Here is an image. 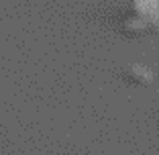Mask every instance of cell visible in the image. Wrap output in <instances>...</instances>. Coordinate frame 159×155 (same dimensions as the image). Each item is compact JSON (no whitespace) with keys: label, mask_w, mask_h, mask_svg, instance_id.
Masks as SVG:
<instances>
[{"label":"cell","mask_w":159,"mask_h":155,"mask_svg":"<svg viewBox=\"0 0 159 155\" xmlns=\"http://www.w3.org/2000/svg\"><path fill=\"white\" fill-rule=\"evenodd\" d=\"M126 78L133 82H137V84H151L153 82V71L149 70L147 66H143V63H131V66L126 67Z\"/></svg>","instance_id":"6da1fadb"},{"label":"cell","mask_w":159,"mask_h":155,"mask_svg":"<svg viewBox=\"0 0 159 155\" xmlns=\"http://www.w3.org/2000/svg\"><path fill=\"white\" fill-rule=\"evenodd\" d=\"M125 27L129 29V31H133V33H141V31H145V29H147V21L143 19V16H135V19L126 21Z\"/></svg>","instance_id":"7a4b0ae2"}]
</instances>
